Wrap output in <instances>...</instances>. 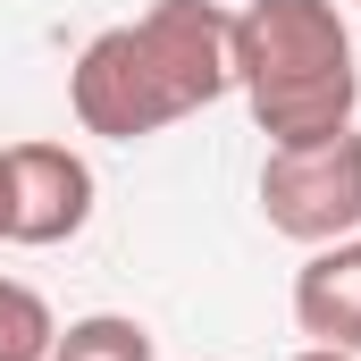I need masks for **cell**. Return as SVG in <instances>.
I'll return each instance as SVG.
<instances>
[{
  "instance_id": "3957f363",
  "label": "cell",
  "mask_w": 361,
  "mask_h": 361,
  "mask_svg": "<svg viewBox=\"0 0 361 361\" xmlns=\"http://www.w3.org/2000/svg\"><path fill=\"white\" fill-rule=\"evenodd\" d=\"M261 219L302 252L361 235V126L328 135V143L269 152L261 160Z\"/></svg>"
},
{
  "instance_id": "6da1fadb",
  "label": "cell",
  "mask_w": 361,
  "mask_h": 361,
  "mask_svg": "<svg viewBox=\"0 0 361 361\" xmlns=\"http://www.w3.org/2000/svg\"><path fill=\"white\" fill-rule=\"evenodd\" d=\"M235 92L227 68V8L219 0H152L143 17L92 34L68 68V109L101 143H143Z\"/></svg>"
},
{
  "instance_id": "52a82bcc",
  "label": "cell",
  "mask_w": 361,
  "mask_h": 361,
  "mask_svg": "<svg viewBox=\"0 0 361 361\" xmlns=\"http://www.w3.org/2000/svg\"><path fill=\"white\" fill-rule=\"evenodd\" d=\"M51 345H59L51 302L25 277H0V361H51Z\"/></svg>"
},
{
  "instance_id": "ba28073f",
  "label": "cell",
  "mask_w": 361,
  "mask_h": 361,
  "mask_svg": "<svg viewBox=\"0 0 361 361\" xmlns=\"http://www.w3.org/2000/svg\"><path fill=\"white\" fill-rule=\"evenodd\" d=\"M294 361H361V353H336V345H302Z\"/></svg>"
},
{
  "instance_id": "277c9868",
  "label": "cell",
  "mask_w": 361,
  "mask_h": 361,
  "mask_svg": "<svg viewBox=\"0 0 361 361\" xmlns=\"http://www.w3.org/2000/svg\"><path fill=\"white\" fill-rule=\"evenodd\" d=\"M0 160H8V244L51 252V244H76V235H85V219H92L85 152L34 135V143H8Z\"/></svg>"
},
{
  "instance_id": "7a4b0ae2",
  "label": "cell",
  "mask_w": 361,
  "mask_h": 361,
  "mask_svg": "<svg viewBox=\"0 0 361 361\" xmlns=\"http://www.w3.org/2000/svg\"><path fill=\"white\" fill-rule=\"evenodd\" d=\"M227 68L269 135V152L328 143L361 109V68H353V25L336 0H244L227 8Z\"/></svg>"
},
{
  "instance_id": "9c48e42d",
  "label": "cell",
  "mask_w": 361,
  "mask_h": 361,
  "mask_svg": "<svg viewBox=\"0 0 361 361\" xmlns=\"http://www.w3.org/2000/svg\"><path fill=\"white\" fill-rule=\"evenodd\" d=\"M0 244H8V160H0Z\"/></svg>"
},
{
  "instance_id": "5b68a950",
  "label": "cell",
  "mask_w": 361,
  "mask_h": 361,
  "mask_svg": "<svg viewBox=\"0 0 361 361\" xmlns=\"http://www.w3.org/2000/svg\"><path fill=\"white\" fill-rule=\"evenodd\" d=\"M294 328H302L311 345L361 353V235L319 244V252L294 269Z\"/></svg>"
},
{
  "instance_id": "8992f818",
  "label": "cell",
  "mask_w": 361,
  "mask_h": 361,
  "mask_svg": "<svg viewBox=\"0 0 361 361\" xmlns=\"http://www.w3.org/2000/svg\"><path fill=\"white\" fill-rule=\"evenodd\" d=\"M51 361H152V328L126 319V311H85L59 328Z\"/></svg>"
}]
</instances>
